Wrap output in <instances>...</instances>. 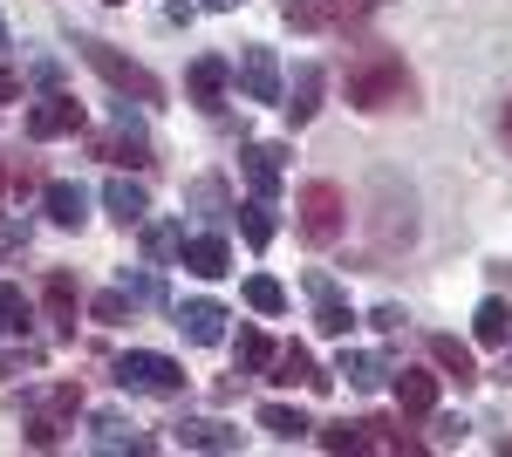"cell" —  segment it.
<instances>
[{"label": "cell", "instance_id": "cell-1", "mask_svg": "<svg viewBox=\"0 0 512 457\" xmlns=\"http://www.w3.org/2000/svg\"><path fill=\"white\" fill-rule=\"evenodd\" d=\"M349 103L355 110H396V103H410V69H403V55H390V48H355Z\"/></svg>", "mask_w": 512, "mask_h": 457}, {"label": "cell", "instance_id": "cell-2", "mask_svg": "<svg viewBox=\"0 0 512 457\" xmlns=\"http://www.w3.org/2000/svg\"><path fill=\"white\" fill-rule=\"evenodd\" d=\"M294 212H301V232H308V246H335V239L349 232V198H342V185H328V178L301 185Z\"/></svg>", "mask_w": 512, "mask_h": 457}, {"label": "cell", "instance_id": "cell-3", "mask_svg": "<svg viewBox=\"0 0 512 457\" xmlns=\"http://www.w3.org/2000/svg\"><path fill=\"white\" fill-rule=\"evenodd\" d=\"M82 55H89V69L110 82L117 96H137V103H164V82L151 76V69H137L130 55H117L110 41H82Z\"/></svg>", "mask_w": 512, "mask_h": 457}, {"label": "cell", "instance_id": "cell-4", "mask_svg": "<svg viewBox=\"0 0 512 457\" xmlns=\"http://www.w3.org/2000/svg\"><path fill=\"white\" fill-rule=\"evenodd\" d=\"M117 382L137 389V396H185V369H178L171 355H151V348L117 355Z\"/></svg>", "mask_w": 512, "mask_h": 457}, {"label": "cell", "instance_id": "cell-5", "mask_svg": "<svg viewBox=\"0 0 512 457\" xmlns=\"http://www.w3.org/2000/svg\"><path fill=\"white\" fill-rule=\"evenodd\" d=\"M301 287H308V301H315V328H321V335H335V342H342V335L355 328V314H349V294L335 287V273L308 267V273H301Z\"/></svg>", "mask_w": 512, "mask_h": 457}, {"label": "cell", "instance_id": "cell-6", "mask_svg": "<svg viewBox=\"0 0 512 457\" xmlns=\"http://www.w3.org/2000/svg\"><path fill=\"white\" fill-rule=\"evenodd\" d=\"M89 451H103V457H117V451H130V457H144V451H158L144 430L130 417H117V410H96L89 417Z\"/></svg>", "mask_w": 512, "mask_h": 457}, {"label": "cell", "instance_id": "cell-7", "mask_svg": "<svg viewBox=\"0 0 512 457\" xmlns=\"http://www.w3.org/2000/svg\"><path fill=\"white\" fill-rule=\"evenodd\" d=\"M76 130H82V103L62 96V89H48L35 110H28V137H35V144H48V137H76Z\"/></svg>", "mask_w": 512, "mask_h": 457}, {"label": "cell", "instance_id": "cell-8", "mask_svg": "<svg viewBox=\"0 0 512 457\" xmlns=\"http://www.w3.org/2000/svg\"><path fill=\"white\" fill-rule=\"evenodd\" d=\"M239 89H246L253 103H280V96H287L274 48H239Z\"/></svg>", "mask_w": 512, "mask_h": 457}, {"label": "cell", "instance_id": "cell-9", "mask_svg": "<svg viewBox=\"0 0 512 457\" xmlns=\"http://www.w3.org/2000/svg\"><path fill=\"white\" fill-rule=\"evenodd\" d=\"M103 157H117V164H130V171H137V164H151V137H144V123L130 116V96L117 103V130L103 137Z\"/></svg>", "mask_w": 512, "mask_h": 457}, {"label": "cell", "instance_id": "cell-10", "mask_svg": "<svg viewBox=\"0 0 512 457\" xmlns=\"http://www.w3.org/2000/svg\"><path fill=\"white\" fill-rule=\"evenodd\" d=\"M239 171H246V185L260 191V198H274L280 178H287V151L280 144H246L239 151Z\"/></svg>", "mask_w": 512, "mask_h": 457}, {"label": "cell", "instance_id": "cell-11", "mask_svg": "<svg viewBox=\"0 0 512 457\" xmlns=\"http://www.w3.org/2000/svg\"><path fill=\"white\" fill-rule=\"evenodd\" d=\"M226 55H198L192 62V76H185V89H192V103L198 110H226Z\"/></svg>", "mask_w": 512, "mask_h": 457}, {"label": "cell", "instance_id": "cell-12", "mask_svg": "<svg viewBox=\"0 0 512 457\" xmlns=\"http://www.w3.org/2000/svg\"><path fill=\"white\" fill-rule=\"evenodd\" d=\"M171 437H178V451H219V457L239 451V430L233 423H212V417H185Z\"/></svg>", "mask_w": 512, "mask_h": 457}, {"label": "cell", "instance_id": "cell-13", "mask_svg": "<svg viewBox=\"0 0 512 457\" xmlns=\"http://www.w3.org/2000/svg\"><path fill=\"white\" fill-rule=\"evenodd\" d=\"M178 328H185V342L219 348V342H226V307H219V301H185V307H178Z\"/></svg>", "mask_w": 512, "mask_h": 457}, {"label": "cell", "instance_id": "cell-14", "mask_svg": "<svg viewBox=\"0 0 512 457\" xmlns=\"http://www.w3.org/2000/svg\"><path fill=\"white\" fill-rule=\"evenodd\" d=\"M185 273H198V280H219V273H233V253H226V239L219 232H198V239H185Z\"/></svg>", "mask_w": 512, "mask_h": 457}, {"label": "cell", "instance_id": "cell-15", "mask_svg": "<svg viewBox=\"0 0 512 457\" xmlns=\"http://www.w3.org/2000/svg\"><path fill=\"white\" fill-rule=\"evenodd\" d=\"M41 212H48L55 226H69V232H76L82 219H89V191L69 185V178H55V185H41Z\"/></svg>", "mask_w": 512, "mask_h": 457}, {"label": "cell", "instance_id": "cell-16", "mask_svg": "<svg viewBox=\"0 0 512 457\" xmlns=\"http://www.w3.org/2000/svg\"><path fill=\"white\" fill-rule=\"evenodd\" d=\"M103 205H110L117 226H144V219H151V191L137 185V178H110V185H103Z\"/></svg>", "mask_w": 512, "mask_h": 457}, {"label": "cell", "instance_id": "cell-17", "mask_svg": "<svg viewBox=\"0 0 512 457\" xmlns=\"http://www.w3.org/2000/svg\"><path fill=\"white\" fill-rule=\"evenodd\" d=\"M280 110H287V123H294V130H301V123H315V110H321V69H315V62H301V69H294L287 103H280Z\"/></svg>", "mask_w": 512, "mask_h": 457}, {"label": "cell", "instance_id": "cell-18", "mask_svg": "<svg viewBox=\"0 0 512 457\" xmlns=\"http://www.w3.org/2000/svg\"><path fill=\"white\" fill-rule=\"evenodd\" d=\"M41 307H48V321H55L62 335H76V307H82V294H76V280H69L62 267L41 280Z\"/></svg>", "mask_w": 512, "mask_h": 457}, {"label": "cell", "instance_id": "cell-19", "mask_svg": "<svg viewBox=\"0 0 512 457\" xmlns=\"http://www.w3.org/2000/svg\"><path fill=\"white\" fill-rule=\"evenodd\" d=\"M396 410L403 417H431L437 410V376H424V369H396Z\"/></svg>", "mask_w": 512, "mask_h": 457}, {"label": "cell", "instance_id": "cell-20", "mask_svg": "<svg viewBox=\"0 0 512 457\" xmlns=\"http://www.w3.org/2000/svg\"><path fill=\"white\" fill-rule=\"evenodd\" d=\"M274 382H308V389L321 396V389H328L335 376H321V369H315V355H308L301 342H287V348H274Z\"/></svg>", "mask_w": 512, "mask_h": 457}, {"label": "cell", "instance_id": "cell-21", "mask_svg": "<svg viewBox=\"0 0 512 457\" xmlns=\"http://www.w3.org/2000/svg\"><path fill=\"white\" fill-rule=\"evenodd\" d=\"M335 376H349V389H376V382H390V355H369V348H342V362H335Z\"/></svg>", "mask_w": 512, "mask_h": 457}, {"label": "cell", "instance_id": "cell-22", "mask_svg": "<svg viewBox=\"0 0 512 457\" xmlns=\"http://www.w3.org/2000/svg\"><path fill=\"white\" fill-rule=\"evenodd\" d=\"M431 362L458 382V389H465V382H478V362H472V348L458 342V335H431Z\"/></svg>", "mask_w": 512, "mask_h": 457}, {"label": "cell", "instance_id": "cell-23", "mask_svg": "<svg viewBox=\"0 0 512 457\" xmlns=\"http://www.w3.org/2000/svg\"><path fill=\"white\" fill-rule=\"evenodd\" d=\"M362 451H424V437H410V430H403V423H390V417H369L362 423Z\"/></svg>", "mask_w": 512, "mask_h": 457}, {"label": "cell", "instance_id": "cell-24", "mask_svg": "<svg viewBox=\"0 0 512 457\" xmlns=\"http://www.w3.org/2000/svg\"><path fill=\"white\" fill-rule=\"evenodd\" d=\"M472 335L485 348H506L512 342V307L499 301V294H492V301H478V314H472Z\"/></svg>", "mask_w": 512, "mask_h": 457}, {"label": "cell", "instance_id": "cell-25", "mask_svg": "<svg viewBox=\"0 0 512 457\" xmlns=\"http://www.w3.org/2000/svg\"><path fill=\"white\" fill-rule=\"evenodd\" d=\"M185 205H192L198 219H233L239 205L226 198V178H192V191H185Z\"/></svg>", "mask_w": 512, "mask_h": 457}, {"label": "cell", "instance_id": "cell-26", "mask_svg": "<svg viewBox=\"0 0 512 457\" xmlns=\"http://www.w3.org/2000/svg\"><path fill=\"white\" fill-rule=\"evenodd\" d=\"M260 430H274L280 444H301V437H308V430H315V423L301 417V410H294V403H260Z\"/></svg>", "mask_w": 512, "mask_h": 457}, {"label": "cell", "instance_id": "cell-27", "mask_svg": "<svg viewBox=\"0 0 512 457\" xmlns=\"http://www.w3.org/2000/svg\"><path fill=\"white\" fill-rule=\"evenodd\" d=\"M239 232H246V246H267V239H274V198L253 191V198L239 205Z\"/></svg>", "mask_w": 512, "mask_h": 457}, {"label": "cell", "instance_id": "cell-28", "mask_svg": "<svg viewBox=\"0 0 512 457\" xmlns=\"http://www.w3.org/2000/svg\"><path fill=\"white\" fill-rule=\"evenodd\" d=\"M28 321H35L28 294H21L14 280H0V335H28Z\"/></svg>", "mask_w": 512, "mask_h": 457}, {"label": "cell", "instance_id": "cell-29", "mask_svg": "<svg viewBox=\"0 0 512 457\" xmlns=\"http://www.w3.org/2000/svg\"><path fill=\"white\" fill-rule=\"evenodd\" d=\"M28 403H35L41 417H76V410H82V389H76V382H48V389H35Z\"/></svg>", "mask_w": 512, "mask_h": 457}, {"label": "cell", "instance_id": "cell-30", "mask_svg": "<svg viewBox=\"0 0 512 457\" xmlns=\"http://www.w3.org/2000/svg\"><path fill=\"white\" fill-rule=\"evenodd\" d=\"M246 307H253V314H287V287L267 280V273H253V280H246Z\"/></svg>", "mask_w": 512, "mask_h": 457}, {"label": "cell", "instance_id": "cell-31", "mask_svg": "<svg viewBox=\"0 0 512 457\" xmlns=\"http://www.w3.org/2000/svg\"><path fill=\"white\" fill-rule=\"evenodd\" d=\"M315 444H321V451H335V457H355V451H362V423H321Z\"/></svg>", "mask_w": 512, "mask_h": 457}, {"label": "cell", "instance_id": "cell-32", "mask_svg": "<svg viewBox=\"0 0 512 457\" xmlns=\"http://www.w3.org/2000/svg\"><path fill=\"white\" fill-rule=\"evenodd\" d=\"M239 369H253V376L274 369V342H267L260 328H239Z\"/></svg>", "mask_w": 512, "mask_h": 457}, {"label": "cell", "instance_id": "cell-33", "mask_svg": "<svg viewBox=\"0 0 512 457\" xmlns=\"http://www.w3.org/2000/svg\"><path fill=\"white\" fill-rule=\"evenodd\" d=\"M130 307H137V294H130V287H110V294H96L89 314H96L103 328H117V321H130Z\"/></svg>", "mask_w": 512, "mask_h": 457}, {"label": "cell", "instance_id": "cell-34", "mask_svg": "<svg viewBox=\"0 0 512 457\" xmlns=\"http://www.w3.org/2000/svg\"><path fill=\"white\" fill-rule=\"evenodd\" d=\"M144 246H151V260H171V253H185V226H151Z\"/></svg>", "mask_w": 512, "mask_h": 457}, {"label": "cell", "instance_id": "cell-35", "mask_svg": "<svg viewBox=\"0 0 512 457\" xmlns=\"http://www.w3.org/2000/svg\"><path fill=\"white\" fill-rule=\"evenodd\" d=\"M28 444H35V451H55V444H62V417H35L28 423Z\"/></svg>", "mask_w": 512, "mask_h": 457}, {"label": "cell", "instance_id": "cell-36", "mask_svg": "<svg viewBox=\"0 0 512 457\" xmlns=\"http://www.w3.org/2000/svg\"><path fill=\"white\" fill-rule=\"evenodd\" d=\"M431 444H465V417H437L431 410Z\"/></svg>", "mask_w": 512, "mask_h": 457}, {"label": "cell", "instance_id": "cell-37", "mask_svg": "<svg viewBox=\"0 0 512 457\" xmlns=\"http://www.w3.org/2000/svg\"><path fill=\"white\" fill-rule=\"evenodd\" d=\"M123 287H130L137 301H158V294H164V287H158V273H123Z\"/></svg>", "mask_w": 512, "mask_h": 457}, {"label": "cell", "instance_id": "cell-38", "mask_svg": "<svg viewBox=\"0 0 512 457\" xmlns=\"http://www.w3.org/2000/svg\"><path fill=\"white\" fill-rule=\"evenodd\" d=\"M369 7H376V0H335V7H328V21H355V14H369Z\"/></svg>", "mask_w": 512, "mask_h": 457}, {"label": "cell", "instance_id": "cell-39", "mask_svg": "<svg viewBox=\"0 0 512 457\" xmlns=\"http://www.w3.org/2000/svg\"><path fill=\"white\" fill-rule=\"evenodd\" d=\"M14 246H28V226H14V219H0V253H14Z\"/></svg>", "mask_w": 512, "mask_h": 457}, {"label": "cell", "instance_id": "cell-40", "mask_svg": "<svg viewBox=\"0 0 512 457\" xmlns=\"http://www.w3.org/2000/svg\"><path fill=\"white\" fill-rule=\"evenodd\" d=\"M14 96H21V76H14V69H0V103H14Z\"/></svg>", "mask_w": 512, "mask_h": 457}, {"label": "cell", "instance_id": "cell-41", "mask_svg": "<svg viewBox=\"0 0 512 457\" xmlns=\"http://www.w3.org/2000/svg\"><path fill=\"white\" fill-rule=\"evenodd\" d=\"M21 362H35V355H7L0 348V376H21Z\"/></svg>", "mask_w": 512, "mask_h": 457}, {"label": "cell", "instance_id": "cell-42", "mask_svg": "<svg viewBox=\"0 0 512 457\" xmlns=\"http://www.w3.org/2000/svg\"><path fill=\"white\" fill-rule=\"evenodd\" d=\"M499 376H506V382H512V342H506V369H499Z\"/></svg>", "mask_w": 512, "mask_h": 457}, {"label": "cell", "instance_id": "cell-43", "mask_svg": "<svg viewBox=\"0 0 512 457\" xmlns=\"http://www.w3.org/2000/svg\"><path fill=\"white\" fill-rule=\"evenodd\" d=\"M205 7H219V14H226V7H239V0H205Z\"/></svg>", "mask_w": 512, "mask_h": 457}, {"label": "cell", "instance_id": "cell-44", "mask_svg": "<svg viewBox=\"0 0 512 457\" xmlns=\"http://www.w3.org/2000/svg\"><path fill=\"white\" fill-rule=\"evenodd\" d=\"M506 137H512V103H506Z\"/></svg>", "mask_w": 512, "mask_h": 457}, {"label": "cell", "instance_id": "cell-45", "mask_svg": "<svg viewBox=\"0 0 512 457\" xmlns=\"http://www.w3.org/2000/svg\"><path fill=\"white\" fill-rule=\"evenodd\" d=\"M0 48H7V21H0Z\"/></svg>", "mask_w": 512, "mask_h": 457}, {"label": "cell", "instance_id": "cell-46", "mask_svg": "<svg viewBox=\"0 0 512 457\" xmlns=\"http://www.w3.org/2000/svg\"><path fill=\"white\" fill-rule=\"evenodd\" d=\"M0 185H7V171H0Z\"/></svg>", "mask_w": 512, "mask_h": 457}, {"label": "cell", "instance_id": "cell-47", "mask_svg": "<svg viewBox=\"0 0 512 457\" xmlns=\"http://www.w3.org/2000/svg\"><path fill=\"white\" fill-rule=\"evenodd\" d=\"M110 7H123V0H110Z\"/></svg>", "mask_w": 512, "mask_h": 457}]
</instances>
